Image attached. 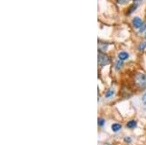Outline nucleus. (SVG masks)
I'll use <instances>...</instances> for the list:
<instances>
[{
  "label": "nucleus",
  "instance_id": "nucleus-1",
  "mask_svg": "<svg viewBox=\"0 0 146 145\" xmlns=\"http://www.w3.org/2000/svg\"><path fill=\"white\" fill-rule=\"evenodd\" d=\"M135 85L139 90H144L146 89V74L144 73H136L133 78Z\"/></svg>",
  "mask_w": 146,
  "mask_h": 145
},
{
  "label": "nucleus",
  "instance_id": "nucleus-6",
  "mask_svg": "<svg viewBox=\"0 0 146 145\" xmlns=\"http://www.w3.org/2000/svg\"><path fill=\"white\" fill-rule=\"evenodd\" d=\"M123 66H124V62H123V60H118L116 62H115V69L120 70V69H121Z\"/></svg>",
  "mask_w": 146,
  "mask_h": 145
},
{
  "label": "nucleus",
  "instance_id": "nucleus-10",
  "mask_svg": "<svg viewBox=\"0 0 146 145\" xmlns=\"http://www.w3.org/2000/svg\"><path fill=\"white\" fill-rule=\"evenodd\" d=\"M114 95V90H108L107 91V93H106V95H105V97H107V99H109L110 97H112V95Z\"/></svg>",
  "mask_w": 146,
  "mask_h": 145
},
{
  "label": "nucleus",
  "instance_id": "nucleus-11",
  "mask_svg": "<svg viewBox=\"0 0 146 145\" xmlns=\"http://www.w3.org/2000/svg\"><path fill=\"white\" fill-rule=\"evenodd\" d=\"M104 124H105L104 119H98V126H100V127H103Z\"/></svg>",
  "mask_w": 146,
  "mask_h": 145
},
{
  "label": "nucleus",
  "instance_id": "nucleus-14",
  "mask_svg": "<svg viewBox=\"0 0 146 145\" xmlns=\"http://www.w3.org/2000/svg\"><path fill=\"white\" fill-rule=\"evenodd\" d=\"M141 100H142V102H143V103H144V104H146V93H144V95H143V97H142V99H141Z\"/></svg>",
  "mask_w": 146,
  "mask_h": 145
},
{
  "label": "nucleus",
  "instance_id": "nucleus-5",
  "mask_svg": "<svg viewBox=\"0 0 146 145\" xmlns=\"http://www.w3.org/2000/svg\"><path fill=\"white\" fill-rule=\"evenodd\" d=\"M112 130L114 132H119L120 130L122 128V125L121 124H119V123H115V124H113L112 125Z\"/></svg>",
  "mask_w": 146,
  "mask_h": 145
},
{
  "label": "nucleus",
  "instance_id": "nucleus-15",
  "mask_svg": "<svg viewBox=\"0 0 146 145\" xmlns=\"http://www.w3.org/2000/svg\"><path fill=\"white\" fill-rule=\"evenodd\" d=\"M145 29H146V23H144V25H143V26H141V28H140V31L142 32V31H144Z\"/></svg>",
  "mask_w": 146,
  "mask_h": 145
},
{
  "label": "nucleus",
  "instance_id": "nucleus-8",
  "mask_svg": "<svg viewBox=\"0 0 146 145\" xmlns=\"http://www.w3.org/2000/svg\"><path fill=\"white\" fill-rule=\"evenodd\" d=\"M106 48H107V44H104V45H102V44H100L98 45V50H100V52H104L105 50H106Z\"/></svg>",
  "mask_w": 146,
  "mask_h": 145
},
{
  "label": "nucleus",
  "instance_id": "nucleus-3",
  "mask_svg": "<svg viewBox=\"0 0 146 145\" xmlns=\"http://www.w3.org/2000/svg\"><path fill=\"white\" fill-rule=\"evenodd\" d=\"M133 25H135V28H140V27L142 26V24H143V22H142V20H141L140 18L136 17V18H135L133 20Z\"/></svg>",
  "mask_w": 146,
  "mask_h": 145
},
{
  "label": "nucleus",
  "instance_id": "nucleus-12",
  "mask_svg": "<svg viewBox=\"0 0 146 145\" xmlns=\"http://www.w3.org/2000/svg\"><path fill=\"white\" fill-rule=\"evenodd\" d=\"M145 47H146V43H145V42H143V43H140V45L138 46V50H139V51L143 50V49H145Z\"/></svg>",
  "mask_w": 146,
  "mask_h": 145
},
{
  "label": "nucleus",
  "instance_id": "nucleus-4",
  "mask_svg": "<svg viewBox=\"0 0 146 145\" xmlns=\"http://www.w3.org/2000/svg\"><path fill=\"white\" fill-rule=\"evenodd\" d=\"M118 57H119L120 60H123V62H124V60H128V58H129V54L127 52H121V53H119Z\"/></svg>",
  "mask_w": 146,
  "mask_h": 145
},
{
  "label": "nucleus",
  "instance_id": "nucleus-2",
  "mask_svg": "<svg viewBox=\"0 0 146 145\" xmlns=\"http://www.w3.org/2000/svg\"><path fill=\"white\" fill-rule=\"evenodd\" d=\"M110 64V58L109 57L104 53H98V64L100 66H105V65Z\"/></svg>",
  "mask_w": 146,
  "mask_h": 145
},
{
  "label": "nucleus",
  "instance_id": "nucleus-13",
  "mask_svg": "<svg viewBox=\"0 0 146 145\" xmlns=\"http://www.w3.org/2000/svg\"><path fill=\"white\" fill-rule=\"evenodd\" d=\"M129 0H117V2H118L119 4H125V3H128Z\"/></svg>",
  "mask_w": 146,
  "mask_h": 145
},
{
  "label": "nucleus",
  "instance_id": "nucleus-7",
  "mask_svg": "<svg viewBox=\"0 0 146 145\" xmlns=\"http://www.w3.org/2000/svg\"><path fill=\"white\" fill-rule=\"evenodd\" d=\"M135 127H136V121L135 120L129 121V122H128V124H127V128H133Z\"/></svg>",
  "mask_w": 146,
  "mask_h": 145
},
{
  "label": "nucleus",
  "instance_id": "nucleus-9",
  "mask_svg": "<svg viewBox=\"0 0 146 145\" xmlns=\"http://www.w3.org/2000/svg\"><path fill=\"white\" fill-rule=\"evenodd\" d=\"M136 8H137V5H136V4H133V5H131V8H129V11H128V14H129V15H131V14L133 13V11L136 10Z\"/></svg>",
  "mask_w": 146,
  "mask_h": 145
},
{
  "label": "nucleus",
  "instance_id": "nucleus-17",
  "mask_svg": "<svg viewBox=\"0 0 146 145\" xmlns=\"http://www.w3.org/2000/svg\"><path fill=\"white\" fill-rule=\"evenodd\" d=\"M135 2H139V1H141V0H135Z\"/></svg>",
  "mask_w": 146,
  "mask_h": 145
},
{
  "label": "nucleus",
  "instance_id": "nucleus-16",
  "mask_svg": "<svg viewBox=\"0 0 146 145\" xmlns=\"http://www.w3.org/2000/svg\"><path fill=\"white\" fill-rule=\"evenodd\" d=\"M125 141H126V142H131V138H125Z\"/></svg>",
  "mask_w": 146,
  "mask_h": 145
}]
</instances>
